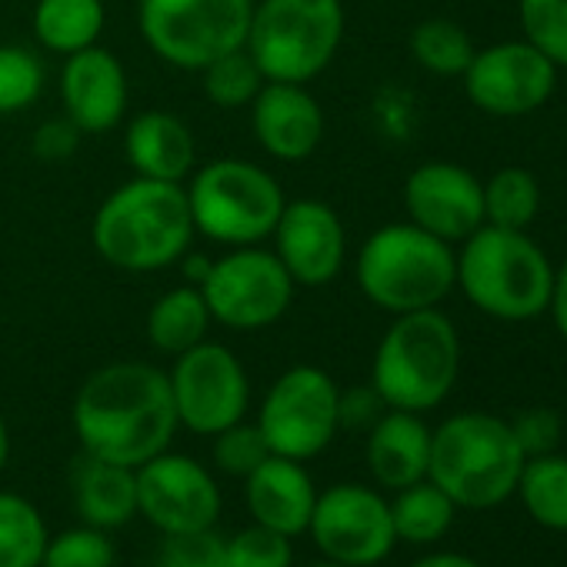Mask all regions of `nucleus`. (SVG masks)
Returning a JSON list of instances; mask_svg holds the SVG:
<instances>
[{
	"instance_id": "20",
	"label": "nucleus",
	"mask_w": 567,
	"mask_h": 567,
	"mask_svg": "<svg viewBox=\"0 0 567 567\" xmlns=\"http://www.w3.org/2000/svg\"><path fill=\"white\" fill-rule=\"evenodd\" d=\"M244 491L254 524H264L284 537H298L308 530L318 504V487L301 461L270 454L257 471L244 477Z\"/></svg>"
},
{
	"instance_id": "19",
	"label": "nucleus",
	"mask_w": 567,
	"mask_h": 567,
	"mask_svg": "<svg viewBox=\"0 0 567 567\" xmlns=\"http://www.w3.org/2000/svg\"><path fill=\"white\" fill-rule=\"evenodd\" d=\"M61 101L81 134H104L124 121L127 74L121 61L104 48H84L64 61Z\"/></svg>"
},
{
	"instance_id": "39",
	"label": "nucleus",
	"mask_w": 567,
	"mask_h": 567,
	"mask_svg": "<svg viewBox=\"0 0 567 567\" xmlns=\"http://www.w3.org/2000/svg\"><path fill=\"white\" fill-rule=\"evenodd\" d=\"M388 411V404L381 401V394L371 388H351L338 394V427L348 431H371L378 424V417Z\"/></svg>"
},
{
	"instance_id": "45",
	"label": "nucleus",
	"mask_w": 567,
	"mask_h": 567,
	"mask_svg": "<svg viewBox=\"0 0 567 567\" xmlns=\"http://www.w3.org/2000/svg\"><path fill=\"white\" fill-rule=\"evenodd\" d=\"M311 567H344V564H338V560H321V564H311Z\"/></svg>"
},
{
	"instance_id": "25",
	"label": "nucleus",
	"mask_w": 567,
	"mask_h": 567,
	"mask_svg": "<svg viewBox=\"0 0 567 567\" xmlns=\"http://www.w3.org/2000/svg\"><path fill=\"white\" fill-rule=\"evenodd\" d=\"M107 11L104 0H38L34 8V34L54 54H78L94 48L104 34Z\"/></svg>"
},
{
	"instance_id": "5",
	"label": "nucleus",
	"mask_w": 567,
	"mask_h": 567,
	"mask_svg": "<svg viewBox=\"0 0 567 567\" xmlns=\"http://www.w3.org/2000/svg\"><path fill=\"white\" fill-rule=\"evenodd\" d=\"M361 295L391 315L437 308L457 288V254L417 224H384L358 250Z\"/></svg>"
},
{
	"instance_id": "34",
	"label": "nucleus",
	"mask_w": 567,
	"mask_h": 567,
	"mask_svg": "<svg viewBox=\"0 0 567 567\" xmlns=\"http://www.w3.org/2000/svg\"><path fill=\"white\" fill-rule=\"evenodd\" d=\"M41 567H114V544L101 527H71L48 537Z\"/></svg>"
},
{
	"instance_id": "27",
	"label": "nucleus",
	"mask_w": 567,
	"mask_h": 567,
	"mask_svg": "<svg viewBox=\"0 0 567 567\" xmlns=\"http://www.w3.org/2000/svg\"><path fill=\"white\" fill-rule=\"evenodd\" d=\"M524 511L547 530L567 534V457L564 454H540L527 457L517 491Z\"/></svg>"
},
{
	"instance_id": "2",
	"label": "nucleus",
	"mask_w": 567,
	"mask_h": 567,
	"mask_svg": "<svg viewBox=\"0 0 567 567\" xmlns=\"http://www.w3.org/2000/svg\"><path fill=\"white\" fill-rule=\"evenodd\" d=\"M91 237L97 254L117 270L144 274L181 260L194 240L184 184L151 177L121 184L97 207Z\"/></svg>"
},
{
	"instance_id": "12",
	"label": "nucleus",
	"mask_w": 567,
	"mask_h": 567,
	"mask_svg": "<svg viewBox=\"0 0 567 567\" xmlns=\"http://www.w3.org/2000/svg\"><path fill=\"white\" fill-rule=\"evenodd\" d=\"M177 424L194 434L214 437L217 431L244 421L250 384L247 371L234 351L224 344L200 341L190 351L177 354L174 371L167 374Z\"/></svg>"
},
{
	"instance_id": "40",
	"label": "nucleus",
	"mask_w": 567,
	"mask_h": 567,
	"mask_svg": "<svg viewBox=\"0 0 567 567\" xmlns=\"http://www.w3.org/2000/svg\"><path fill=\"white\" fill-rule=\"evenodd\" d=\"M78 141H81V127L71 117H64V121H44L34 131L31 151H34V157H41L48 164H61V161H68L78 151Z\"/></svg>"
},
{
	"instance_id": "29",
	"label": "nucleus",
	"mask_w": 567,
	"mask_h": 567,
	"mask_svg": "<svg viewBox=\"0 0 567 567\" xmlns=\"http://www.w3.org/2000/svg\"><path fill=\"white\" fill-rule=\"evenodd\" d=\"M540 210V184L524 167H501L484 184V224L527 230Z\"/></svg>"
},
{
	"instance_id": "33",
	"label": "nucleus",
	"mask_w": 567,
	"mask_h": 567,
	"mask_svg": "<svg viewBox=\"0 0 567 567\" xmlns=\"http://www.w3.org/2000/svg\"><path fill=\"white\" fill-rule=\"evenodd\" d=\"M44 91V64L28 48H0V114L31 107Z\"/></svg>"
},
{
	"instance_id": "17",
	"label": "nucleus",
	"mask_w": 567,
	"mask_h": 567,
	"mask_svg": "<svg viewBox=\"0 0 567 567\" xmlns=\"http://www.w3.org/2000/svg\"><path fill=\"white\" fill-rule=\"evenodd\" d=\"M404 210L421 230L461 244L484 224V184L461 164L427 161L404 181Z\"/></svg>"
},
{
	"instance_id": "26",
	"label": "nucleus",
	"mask_w": 567,
	"mask_h": 567,
	"mask_svg": "<svg viewBox=\"0 0 567 567\" xmlns=\"http://www.w3.org/2000/svg\"><path fill=\"white\" fill-rule=\"evenodd\" d=\"M454 501L434 484V481H417L398 491L391 501V520L398 540L408 544H434L441 540L451 524H454Z\"/></svg>"
},
{
	"instance_id": "9",
	"label": "nucleus",
	"mask_w": 567,
	"mask_h": 567,
	"mask_svg": "<svg viewBox=\"0 0 567 567\" xmlns=\"http://www.w3.org/2000/svg\"><path fill=\"white\" fill-rule=\"evenodd\" d=\"M254 0H141L137 24L147 48L171 68L204 71L244 48Z\"/></svg>"
},
{
	"instance_id": "21",
	"label": "nucleus",
	"mask_w": 567,
	"mask_h": 567,
	"mask_svg": "<svg viewBox=\"0 0 567 567\" xmlns=\"http://www.w3.org/2000/svg\"><path fill=\"white\" fill-rule=\"evenodd\" d=\"M124 154L134 177L184 184L194 171V134L171 111H144L127 124Z\"/></svg>"
},
{
	"instance_id": "15",
	"label": "nucleus",
	"mask_w": 567,
	"mask_h": 567,
	"mask_svg": "<svg viewBox=\"0 0 567 567\" xmlns=\"http://www.w3.org/2000/svg\"><path fill=\"white\" fill-rule=\"evenodd\" d=\"M137 474V511L161 534L207 530L220 517V491L204 464L184 454L161 451L157 457L134 467Z\"/></svg>"
},
{
	"instance_id": "28",
	"label": "nucleus",
	"mask_w": 567,
	"mask_h": 567,
	"mask_svg": "<svg viewBox=\"0 0 567 567\" xmlns=\"http://www.w3.org/2000/svg\"><path fill=\"white\" fill-rule=\"evenodd\" d=\"M48 527L41 511L11 491H0V567H41Z\"/></svg>"
},
{
	"instance_id": "10",
	"label": "nucleus",
	"mask_w": 567,
	"mask_h": 567,
	"mask_svg": "<svg viewBox=\"0 0 567 567\" xmlns=\"http://www.w3.org/2000/svg\"><path fill=\"white\" fill-rule=\"evenodd\" d=\"M295 288L298 284L274 250L247 244L230 247L210 264L200 295L217 324L230 331H264L288 315Z\"/></svg>"
},
{
	"instance_id": "38",
	"label": "nucleus",
	"mask_w": 567,
	"mask_h": 567,
	"mask_svg": "<svg viewBox=\"0 0 567 567\" xmlns=\"http://www.w3.org/2000/svg\"><path fill=\"white\" fill-rule=\"evenodd\" d=\"M524 457H540V454H550L557 444H560V434H564V424H560V414L550 411V408H527L520 411L514 421H507Z\"/></svg>"
},
{
	"instance_id": "7",
	"label": "nucleus",
	"mask_w": 567,
	"mask_h": 567,
	"mask_svg": "<svg viewBox=\"0 0 567 567\" xmlns=\"http://www.w3.org/2000/svg\"><path fill=\"white\" fill-rule=\"evenodd\" d=\"M341 41V0H257L244 48L267 81L308 84L334 61Z\"/></svg>"
},
{
	"instance_id": "41",
	"label": "nucleus",
	"mask_w": 567,
	"mask_h": 567,
	"mask_svg": "<svg viewBox=\"0 0 567 567\" xmlns=\"http://www.w3.org/2000/svg\"><path fill=\"white\" fill-rule=\"evenodd\" d=\"M547 311L554 315V324H557L560 338L567 341V257L560 267H554V291H550Z\"/></svg>"
},
{
	"instance_id": "11",
	"label": "nucleus",
	"mask_w": 567,
	"mask_h": 567,
	"mask_svg": "<svg viewBox=\"0 0 567 567\" xmlns=\"http://www.w3.org/2000/svg\"><path fill=\"white\" fill-rule=\"evenodd\" d=\"M338 384L328 371L315 364H298L284 371L270 391L264 394L257 427L270 447V454L291 457V461H311L318 457L338 427Z\"/></svg>"
},
{
	"instance_id": "1",
	"label": "nucleus",
	"mask_w": 567,
	"mask_h": 567,
	"mask_svg": "<svg viewBox=\"0 0 567 567\" xmlns=\"http://www.w3.org/2000/svg\"><path fill=\"white\" fill-rule=\"evenodd\" d=\"M71 421L84 454L124 467H141L167 451L181 427L167 374L141 361H117L94 371L74 398Z\"/></svg>"
},
{
	"instance_id": "4",
	"label": "nucleus",
	"mask_w": 567,
	"mask_h": 567,
	"mask_svg": "<svg viewBox=\"0 0 567 567\" xmlns=\"http://www.w3.org/2000/svg\"><path fill=\"white\" fill-rule=\"evenodd\" d=\"M524 461L507 421L484 411H464L431 431L427 481H434L454 507L487 511L514 497Z\"/></svg>"
},
{
	"instance_id": "16",
	"label": "nucleus",
	"mask_w": 567,
	"mask_h": 567,
	"mask_svg": "<svg viewBox=\"0 0 567 567\" xmlns=\"http://www.w3.org/2000/svg\"><path fill=\"white\" fill-rule=\"evenodd\" d=\"M270 237L277 260L301 288H321L344 270L348 234L338 210L324 200L301 197L284 204Z\"/></svg>"
},
{
	"instance_id": "35",
	"label": "nucleus",
	"mask_w": 567,
	"mask_h": 567,
	"mask_svg": "<svg viewBox=\"0 0 567 567\" xmlns=\"http://www.w3.org/2000/svg\"><path fill=\"white\" fill-rule=\"evenodd\" d=\"M270 457V447L257 424L237 421L214 434V464L227 477H247Z\"/></svg>"
},
{
	"instance_id": "3",
	"label": "nucleus",
	"mask_w": 567,
	"mask_h": 567,
	"mask_svg": "<svg viewBox=\"0 0 567 567\" xmlns=\"http://www.w3.org/2000/svg\"><path fill=\"white\" fill-rule=\"evenodd\" d=\"M457 288L487 318L530 321L550 305L554 264L524 230L481 224L461 240Z\"/></svg>"
},
{
	"instance_id": "43",
	"label": "nucleus",
	"mask_w": 567,
	"mask_h": 567,
	"mask_svg": "<svg viewBox=\"0 0 567 567\" xmlns=\"http://www.w3.org/2000/svg\"><path fill=\"white\" fill-rule=\"evenodd\" d=\"M210 257H204V254H184V280L187 284H194V288H200L204 284V277H207V270H210Z\"/></svg>"
},
{
	"instance_id": "14",
	"label": "nucleus",
	"mask_w": 567,
	"mask_h": 567,
	"mask_svg": "<svg viewBox=\"0 0 567 567\" xmlns=\"http://www.w3.org/2000/svg\"><path fill=\"white\" fill-rule=\"evenodd\" d=\"M461 78L477 111L491 117H524L550 101L557 68L527 41H504L474 51Z\"/></svg>"
},
{
	"instance_id": "32",
	"label": "nucleus",
	"mask_w": 567,
	"mask_h": 567,
	"mask_svg": "<svg viewBox=\"0 0 567 567\" xmlns=\"http://www.w3.org/2000/svg\"><path fill=\"white\" fill-rule=\"evenodd\" d=\"M524 41L554 68H567V0H520Z\"/></svg>"
},
{
	"instance_id": "37",
	"label": "nucleus",
	"mask_w": 567,
	"mask_h": 567,
	"mask_svg": "<svg viewBox=\"0 0 567 567\" xmlns=\"http://www.w3.org/2000/svg\"><path fill=\"white\" fill-rule=\"evenodd\" d=\"M227 540L207 530L164 534L154 567H227Z\"/></svg>"
},
{
	"instance_id": "22",
	"label": "nucleus",
	"mask_w": 567,
	"mask_h": 567,
	"mask_svg": "<svg viewBox=\"0 0 567 567\" xmlns=\"http://www.w3.org/2000/svg\"><path fill=\"white\" fill-rule=\"evenodd\" d=\"M431 464V427L421 414L388 408L368 431V467L378 484L401 491L427 477Z\"/></svg>"
},
{
	"instance_id": "8",
	"label": "nucleus",
	"mask_w": 567,
	"mask_h": 567,
	"mask_svg": "<svg viewBox=\"0 0 567 567\" xmlns=\"http://www.w3.org/2000/svg\"><path fill=\"white\" fill-rule=\"evenodd\" d=\"M184 190L194 234L227 247L267 240L288 204L270 171L240 157H220L190 171V184Z\"/></svg>"
},
{
	"instance_id": "18",
	"label": "nucleus",
	"mask_w": 567,
	"mask_h": 567,
	"mask_svg": "<svg viewBox=\"0 0 567 567\" xmlns=\"http://www.w3.org/2000/svg\"><path fill=\"white\" fill-rule=\"evenodd\" d=\"M257 144L277 161H305L324 141V111L305 84L267 81L250 101Z\"/></svg>"
},
{
	"instance_id": "31",
	"label": "nucleus",
	"mask_w": 567,
	"mask_h": 567,
	"mask_svg": "<svg viewBox=\"0 0 567 567\" xmlns=\"http://www.w3.org/2000/svg\"><path fill=\"white\" fill-rule=\"evenodd\" d=\"M200 74H204V94H207V101L217 104V107H224V111L247 107L257 97V91L267 84V78L254 64V58L247 54V48H237L230 54H220Z\"/></svg>"
},
{
	"instance_id": "36",
	"label": "nucleus",
	"mask_w": 567,
	"mask_h": 567,
	"mask_svg": "<svg viewBox=\"0 0 567 567\" xmlns=\"http://www.w3.org/2000/svg\"><path fill=\"white\" fill-rule=\"evenodd\" d=\"M224 547H227V567H291L295 564L291 537H284L264 524L244 527Z\"/></svg>"
},
{
	"instance_id": "23",
	"label": "nucleus",
	"mask_w": 567,
	"mask_h": 567,
	"mask_svg": "<svg viewBox=\"0 0 567 567\" xmlns=\"http://www.w3.org/2000/svg\"><path fill=\"white\" fill-rule=\"evenodd\" d=\"M71 494L84 524L114 530L137 514V474L134 467L81 454L71 467Z\"/></svg>"
},
{
	"instance_id": "13",
	"label": "nucleus",
	"mask_w": 567,
	"mask_h": 567,
	"mask_svg": "<svg viewBox=\"0 0 567 567\" xmlns=\"http://www.w3.org/2000/svg\"><path fill=\"white\" fill-rule=\"evenodd\" d=\"M308 530L324 557L344 567L381 564L398 544L391 504L364 484H334L318 494Z\"/></svg>"
},
{
	"instance_id": "42",
	"label": "nucleus",
	"mask_w": 567,
	"mask_h": 567,
	"mask_svg": "<svg viewBox=\"0 0 567 567\" xmlns=\"http://www.w3.org/2000/svg\"><path fill=\"white\" fill-rule=\"evenodd\" d=\"M411 567H481L474 557H464V554H451V550H441V554H427L421 560H414Z\"/></svg>"
},
{
	"instance_id": "30",
	"label": "nucleus",
	"mask_w": 567,
	"mask_h": 567,
	"mask_svg": "<svg viewBox=\"0 0 567 567\" xmlns=\"http://www.w3.org/2000/svg\"><path fill=\"white\" fill-rule=\"evenodd\" d=\"M474 51L477 48H474L471 34L461 24L444 21V18H431V21L417 24L411 34L414 61L437 78H461L467 71Z\"/></svg>"
},
{
	"instance_id": "24",
	"label": "nucleus",
	"mask_w": 567,
	"mask_h": 567,
	"mask_svg": "<svg viewBox=\"0 0 567 567\" xmlns=\"http://www.w3.org/2000/svg\"><path fill=\"white\" fill-rule=\"evenodd\" d=\"M210 321L214 318L207 311L200 288H194V284H181V288L161 295L154 301V308L147 311V341L161 354L177 358V354H184L204 341Z\"/></svg>"
},
{
	"instance_id": "44",
	"label": "nucleus",
	"mask_w": 567,
	"mask_h": 567,
	"mask_svg": "<svg viewBox=\"0 0 567 567\" xmlns=\"http://www.w3.org/2000/svg\"><path fill=\"white\" fill-rule=\"evenodd\" d=\"M8 457H11V434H8L4 417H0V471L8 467Z\"/></svg>"
},
{
	"instance_id": "6",
	"label": "nucleus",
	"mask_w": 567,
	"mask_h": 567,
	"mask_svg": "<svg viewBox=\"0 0 567 567\" xmlns=\"http://www.w3.org/2000/svg\"><path fill=\"white\" fill-rule=\"evenodd\" d=\"M461 371V338L447 315L437 308L398 315L384 331L371 384L394 411H434L454 388Z\"/></svg>"
}]
</instances>
